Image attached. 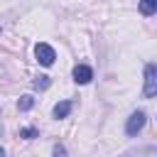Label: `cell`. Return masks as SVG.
I'll use <instances>...</instances> for the list:
<instances>
[{
    "label": "cell",
    "mask_w": 157,
    "mask_h": 157,
    "mask_svg": "<svg viewBox=\"0 0 157 157\" xmlns=\"http://www.w3.org/2000/svg\"><path fill=\"white\" fill-rule=\"evenodd\" d=\"M39 132L34 130V128H25V130H20V137H25V140H32V137H37Z\"/></svg>",
    "instance_id": "9"
},
{
    "label": "cell",
    "mask_w": 157,
    "mask_h": 157,
    "mask_svg": "<svg viewBox=\"0 0 157 157\" xmlns=\"http://www.w3.org/2000/svg\"><path fill=\"white\" fill-rule=\"evenodd\" d=\"M140 12L142 15H155L157 12V0H140Z\"/></svg>",
    "instance_id": "6"
},
{
    "label": "cell",
    "mask_w": 157,
    "mask_h": 157,
    "mask_svg": "<svg viewBox=\"0 0 157 157\" xmlns=\"http://www.w3.org/2000/svg\"><path fill=\"white\" fill-rule=\"evenodd\" d=\"M91 78H93L91 66H86V64H76V66H74V81H76V83H88Z\"/></svg>",
    "instance_id": "4"
},
{
    "label": "cell",
    "mask_w": 157,
    "mask_h": 157,
    "mask_svg": "<svg viewBox=\"0 0 157 157\" xmlns=\"http://www.w3.org/2000/svg\"><path fill=\"white\" fill-rule=\"evenodd\" d=\"M34 56H37V61H39L42 66H52V64H54V59H56L54 49H52L49 44H44V42H39V44L34 47Z\"/></svg>",
    "instance_id": "2"
},
{
    "label": "cell",
    "mask_w": 157,
    "mask_h": 157,
    "mask_svg": "<svg viewBox=\"0 0 157 157\" xmlns=\"http://www.w3.org/2000/svg\"><path fill=\"white\" fill-rule=\"evenodd\" d=\"M32 105H34V98H32V96H22V98L17 101V108H20V110H29Z\"/></svg>",
    "instance_id": "8"
},
{
    "label": "cell",
    "mask_w": 157,
    "mask_h": 157,
    "mask_svg": "<svg viewBox=\"0 0 157 157\" xmlns=\"http://www.w3.org/2000/svg\"><path fill=\"white\" fill-rule=\"evenodd\" d=\"M71 108H74L71 101H61V103H56V105H54V118H66V115L71 113Z\"/></svg>",
    "instance_id": "5"
},
{
    "label": "cell",
    "mask_w": 157,
    "mask_h": 157,
    "mask_svg": "<svg viewBox=\"0 0 157 157\" xmlns=\"http://www.w3.org/2000/svg\"><path fill=\"white\" fill-rule=\"evenodd\" d=\"M145 96L147 98H155L157 96V66L155 64H147L145 66Z\"/></svg>",
    "instance_id": "1"
},
{
    "label": "cell",
    "mask_w": 157,
    "mask_h": 157,
    "mask_svg": "<svg viewBox=\"0 0 157 157\" xmlns=\"http://www.w3.org/2000/svg\"><path fill=\"white\" fill-rule=\"evenodd\" d=\"M145 128V113L142 110H135L130 118H128V125H125V132L130 135V137H135L140 130Z\"/></svg>",
    "instance_id": "3"
},
{
    "label": "cell",
    "mask_w": 157,
    "mask_h": 157,
    "mask_svg": "<svg viewBox=\"0 0 157 157\" xmlns=\"http://www.w3.org/2000/svg\"><path fill=\"white\" fill-rule=\"evenodd\" d=\"M0 157H5V150H2V147H0Z\"/></svg>",
    "instance_id": "11"
},
{
    "label": "cell",
    "mask_w": 157,
    "mask_h": 157,
    "mask_svg": "<svg viewBox=\"0 0 157 157\" xmlns=\"http://www.w3.org/2000/svg\"><path fill=\"white\" fill-rule=\"evenodd\" d=\"M52 155H54V157H66V150H64V145H59V142H56V145L52 147Z\"/></svg>",
    "instance_id": "10"
},
{
    "label": "cell",
    "mask_w": 157,
    "mask_h": 157,
    "mask_svg": "<svg viewBox=\"0 0 157 157\" xmlns=\"http://www.w3.org/2000/svg\"><path fill=\"white\" fill-rule=\"evenodd\" d=\"M49 83H52V81H49V76H37V78L32 81V86H34V88H39V91L49 88Z\"/></svg>",
    "instance_id": "7"
}]
</instances>
